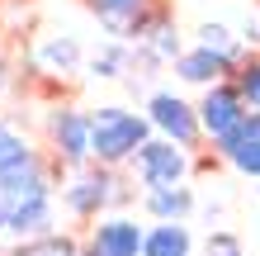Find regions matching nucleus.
I'll return each instance as SVG.
<instances>
[{"instance_id": "f257e3e1", "label": "nucleus", "mask_w": 260, "mask_h": 256, "mask_svg": "<svg viewBox=\"0 0 260 256\" xmlns=\"http://www.w3.org/2000/svg\"><path fill=\"white\" fill-rule=\"evenodd\" d=\"M147 143H151V119L123 109V104H104V109L90 114V157L100 166L133 161Z\"/></svg>"}, {"instance_id": "f03ea898", "label": "nucleus", "mask_w": 260, "mask_h": 256, "mask_svg": "<svg viewBox=\"0 0 260 256\" xmlns=\"http://www.w3.org/2000/svg\"><path fill=\"white\" fill-rule=\"evenodd\" d=\"M133 166H137V180H142L147 190H175V185H185V176H189V152L180 143H171V138H151L142 152L133 157Z\"/></svg>"}, {"instance_id": "7ed1b4c3", "label": "nucleus", "mask_w": 260, "mask_h": 256, "mask_svg": "<svg viewBox=\"0 0 260 256\" xmlns=\"http://www.w3.org/2000/svg\"><path fill=\"white\" fill-rule=\"evenodd\" d=\"M114 200H118V190H114L109 171H76L62 185V204H67V214H76V218H100Z\"/></svg>"}, {"instance_id": "20e7f679", "label": "nucleus", "mask_w": 260, "mask_h": 256, "mask_svg": "<svg viewBox=\"0 0 260 256\" xmlns=\"http://www.w3.org/2000/svg\"><path fill=\"white\" fill-rule=\"evenodd\" d=\"M147 119H151V128H161L171 143H180V147H189L199 133H204V124H199V109L194 104H185L180 95H151V104H147Z\"/></svg>"}, {"instance_id": "39448f33", "label": "nucleus", "mask_w": 260, "mask_h": 256, "mask_svg": "<svg viewBox=\"0 0 260 256\" xmlns=\"http://www.w3.org/2000/svg\"><path fill=\"white\" fill-rule=\"evenodd\" d=\"M241 119H246V100H241V90L237 86H227V81H218V86H208V95L199 100V124H204V133L213 143L222 138V133H232Z\"/></svg>"}, {"instance_id": "423d86ee", "label": "nucleus", "mask_w": 260, "mask_h": 256, "mask_svg": "<svg viewBox=\"0 0 260 256\" xmlns=\"http://www.w3.org/2000/svg\"><path fill=\"white\" fill-rule=\"evenodd\" d=\"M95 256H142L147 247V228H137V218H123V214H109L90 228V242H85Z\"/></svg>"}, {"instance_id": "0eeeda50", "label": "nucleus", "mask_w": 260, "mask_h": 256, "mask_svg": "<svg viewBox=\"0 0 260 256\" xmlns=\"http://www.w3.org/2000/svg\"><path fill=\"white\" fill-rule=\"evenodd\" d=\"M52 152H57V161H67V166L81 171V161L90 157V114L62 109L52 119Z\"/></svg>"}, {"instance_id": "6e6552de", "label": "nucleus", "mask_w": 260, "mask_h": 256, "mask_svg": "<svg viewBox=\"0 0 260 256\" xmlns=\"http://www.w3.org/2000/svg\"><path fill=\"white\" fill-rule=\"evenodd\" d=\"M52 223H57V200H52V194H38V200H28V204H19L10 214L5 237H14V242H38V237L57 233Z\"/></svg>"}, {"instance_id": "1a4fd4ad", "label": "nucleus", "mask_w": 260, "mask_h": 256, "mask_svg": "<svg viewBox=\"0 0 260 256\" xmlns=\"http://www.w3.org/2000/svg\"><path fill=\"white\" fill-rule=\"evenodd\" d=\"M227 67H232V62H227L222 52H208V48L180 52V62H175V71H180L185 81H194V86H218Z\"/></svg>"}, {"instance_id": "9d476101", "label": "nucleus", "mask_w": 260, "mask_h": 256, "mask_svg": "<svg viewBox=\"0 0 260 256\" xmlns=\"http://www.w3.org/2000/svg\"><path fill=\"white\" fill-rule=\"evenodd\" d=\"M194 209V194L189 185H175V190H147V214L156 223H185Z\"/></svg>"}, {"instance_id": "9b49d317", "label": "nucleus", "mask_w": 260, "mask_h": 256, "mask_svg": "<svg viewBox=\"0 0 260 256\" xmlns=\"http://www.w3.org/2000/svg\"><path fill=\"white\" fill-rule=\"evenodd\" d=\"M194 251V237L185 223H156V228H147V247L142 256H189Z\"/></svg>"}, {"instance_id": "f8f14e48", "label": "nucleus", "mask_w": 260, "mask_h": 256, "mask_svg": "<svg viewBox=\"0 0 260 256\" xmlns=\"http://www.w3.org/2000/svg\"><path fill=\"white\" fill-rule=\"evenodd\" d=\"M34 147H28V138H19L10 124H0V176H10V171H24V166H34Z\"/></svg>"}, {"instance_id": "ddd939ff", "label": "nucleus", "mask_w": 260, "mask_h": 256, "mask_svg": "<svg viewBox=\"0 0 260 256\" xmlns=\"http://www.w3.org/2000/svg\"><path fill=\"white\" fill-rule=\"evenodd\" d=\"M14 256H85V247L76 242V237H67V233H48V237H38V242H19Z\"/></svg>"}, {"instance_id": "4468645a", "label": "nucleus", "mask_w": 260, "mask_h": 256, "mask_svg": "<svg viewBox=\"0 0 260 256\" xmlns=\"http://www.w3.org/2000/svg\"><path fill=\"white\" fill-rule=\"evenodd\" d=\"M38 57H43L48 71H71L76 62H81V48H76V38H48Z\"/></svg>"}, {"instance_id": "2eb2a0df", "label": "nucleus", "mask_w": 260, "mask_h": 256, "mask_svg": "<svg viewBox=\"0 0 260 256\" xmlns=\"http://www.w3.org/2000/svg\"><path fill=\"white\" fill-rule=\"evenodd\" d=\"M199 48L222 52L227 62H237V43H232V34H227V24H204L199 29Z\"/></svg>"}, {"instance_id": "dca6fc26", "label": "nucleus", "mask_w": 260, "mask_h": 256, "mask_svg": "<svg viewBox=\"0 0 260 256\" xmlns=\"http://www.w3.org/2000/svg\"><path fill=\"white\" fill-rule=\"evenodd\" d=\"M227 161H232V166H237L241 176H251V180H260V138H251V143H241V147H237V152L227 157Z\"/></svg>"}, {"instance_id": "f3484780", "label": "nucleus", "mask_w": 260, "mask_h": 256, "mask_svg": "<svg viewBox=\"0 0 260 256\" xmlns=\"http://www.w3.org/2000/svg\"><path fill=\"white\" fill-rule=\"evenodd\" d=\"M237 90H241V100H246V109L260 114V62H246V67H241Z\"/></svg>"}, {"instance_id": "a211bd4d", "label": "nucleus", "mask_w": 260, "mask_h": 256, "mask_svg": "<svg viewBox=\"0 0 260 256\" xmlns=\"http://www.w3.org/2000/svg\"><path fill=\"white\" fill-rule=\"evenodd\" d=\"M204 256H246V251H241V237H237V233L218 228V233H208V242H204Z\"/></svg>"}, {"instance_id": "6ab92c4d", "label": "nucleus", "mask_w": 260, "mask_h": 256, "mask_svg": "<svg viewBox=\"0 0 260 256\" xmlns=\"http://www.w3.org/2000/svg\"><path fill=\"white\" fill-rule=\"evenodd\" d=\"M147 38H151V52H156V57H175V62H180V38H175L166 24H156Z\"/></svg>"}, {"instance_id": "aec40b11", "label": "nucleus", "mask_w": 260, "mask_h": 256, "mask_svg": "<svg viewBox=\"0 0 260 256\" xmlns=\"http://www.w3.org/2000/svg\"><path fill=\"white\" fill-rule=\"evenodd\" d=\"M95 10L104 14V19H114V24H123L128 14L142 10V0H95Z\"/></svg>"}, {"instance_id": "412c9836", "label": "nucleus", "mask_w": 260, "mask_h": 256, "mask_svg": "<svg viewBox=\"0 0 260 256\" xmlns=\"http://www.w3.org/2000/svg\"><path fill=\"white\" fill-rule=\"evenodd\" d=\"M123 48H114V52H104V57H95V76H118V67H123Z\"/></svg>"}, {"instance_id": "4be33fe9", "label": "nucleus", "mask_w": 260, "mask_h": 256, "mask_svg": "<svg viewBox=\"0 0 260 256\" xmlns=\"http://www.w3.org/2000/svg\"><path fill=\"white\" fill-rule=\"evenodd\" d=\"M10 214H14V204L5 200V190H0V233H5V223H10Z\"/></svg>"}, {"instance_id": "5701e85b", "label": "nucleus", "mask_w": 260, "mask_h": 256, "mask_svg": "<svg viewBox=\"0 0 260 256\" xmlns=\"http://www.w3.org/2000/svg\"><path fill=\"white\" fill-rule=\"evenodd\" d=\"M0 86H5V67H0Z\"/></svg>"}, {"instance_id": "b1692460", "label": "nucleus", "mask_w": 260, "mask_h": 256, "mask_svg": "<svg viewBox=\"0 0 260 256\" xmlns=\"http://www.w3.org/2000/svg\"><path fill=\"white\" fill-rule=\"evenodd\" d=\"M85 256H95V251H90V247H85Z\"/></svg>"}, {"instance_id": "393cba45", "label": "nucleus", "mask_w": 260, "mask_h": 256, "mask_svg": "<svg viewBox=\"0 0 260 256\" xmlns=\"http://www.w3.org/2000/svg\"><path fill=\"white\" fill-rule=\"evenodd\" d=\"M255 124H260V114H255Z\"/></svg>"}]
</instances>
